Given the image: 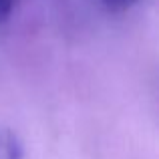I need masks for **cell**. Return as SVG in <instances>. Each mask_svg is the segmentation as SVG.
Listing matches in <instances>:
<instances>
[{
  "instance_id": "6da1fadb",
  "label": "cell",
  "mask_w": 159,
  "mask_h": 159,
  "mask_svg": "<svg viewBox=\"0 0 159 159\" xmlns=\"http://www.w3.org/2000/svg\"><path fill=\"white\" fill-rule=\"evenodd\" d=\"M0 159H22V143L12 129H0Z\"/></svg>"
},
{
  "instance_id": "7a4b0ae2",
  "label": "cell",
  "mask_w": 159,
  "mask_h": 159,
  "mask_svg": "<svg viewBox=\"0 0 159 159\" xmlns=\"http://www.w3.org/2000/svg\"><path fill=\"white\" fill-rule=\"evenodd\" d=\"M137 2H139V0H103V4H105L109 10H115V12L125 10V8L133 6V4H137Z\"/></svg>"
},
{
  "instance_id": "3957f363",
  "label": "cell",
  "mask_w": 159,
  "mask_h": 159,
  "mask_svg": "<svg viewBox=\"0 0 159 159\" xmlns=\"http://www.w3.org/2000/svg\"><path fill=\"white\" fill-rule=\"evenodd\" d=\"M14 6V0H0V20H6L12 12Z\"/></svg>"
}]
</instances>
